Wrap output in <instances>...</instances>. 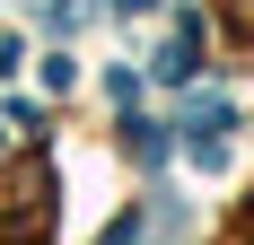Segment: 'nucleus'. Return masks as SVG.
I'll use <instances>...</instances> for the list:
<instances>
[{"mask_svg":"<svg viewBox=\"0 0 254 245\" xmlns=\"http://www.w3.org/2000/svg\"><path fill=\"white\" fill-rule=\"evenodd\" d=\"M219 9H228V26H237V35H254V0H219Z\"/></svg>","mask_w":254,"mask_h":245,"instance_id":"nucleus-1","label":"nucleus"}]
</instances>
